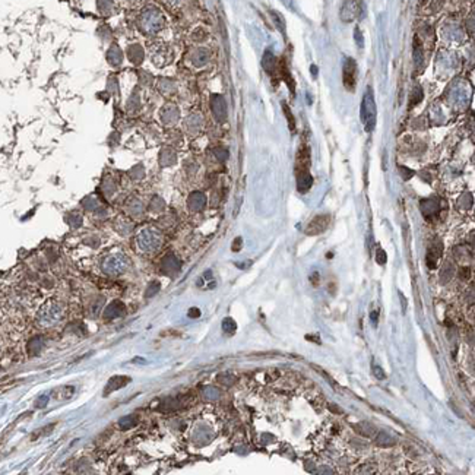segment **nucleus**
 Listing matches in <instances>:
<instances>
[{"instance_id":"obj_1","label":"nucleus","mask_w":475,"mask_h":475,"mask_svg":"<svg viewBox=\"0 0 475 475\" xmlns=\"http://www.w3.org/2000/svg\"><path fill=\"white\" fill-rule=\"evenodd\" d=\"M310 168V152L307 147H302L297 161H296V175H297V187L300 192H307L313 184V177L309 171Z\"/></svg>"},{"instance_id":"obj_2","label":"nucleus","mask_w":475,"mask_h":475,"mask_svg":"<svg viewBox=\"0 0 475 475\" xmlns=\"http://www.w3.org/2000/svg\"><path fill=\"white\" fill-rule=\"evenodd\" d=\"M376 116H377V108H376V101L371 88H367L363 101H361V122L364 125L366 132H371L376 126Z\"/></svg>"},{"instance_id":"obj_3","label":"nucleus","mask_w":475,"mask_h":475,"mask_svg":"<svg viewBox=\"0 0 475 475\" xmlns=\"http://www.w3.org/2000/svg\"><path fill=\"white\" fill-rule=\"evenodd\" d=\"M342 81H344V86L346 88V91H354L355 89V84H357V63L354 59H345L344 62V67H342Z\"/></svg>"},{"instance_id":"obj_4","label":"nucleus","mask_w":475,"mask_h":475,"mask_svg":"<svg viewBox=\"0 0 475 475\" xmlns=\"http://www.w3.org/2000/svg\"><path fill=\"white\" fill-rule=\"evenodd\" d=\"M141 25L147 32H157L162 25L161 13L155 9H150V10L144 12L142 18H141Z\"/></svg>"},{"instance_id":"obj_5","label":"nucleus","mask_w":475,"mask_h":475,"mask_svg":"<svg viewBox=\"0 0 475 475\" xmlns=\"http://www.w3.org/2000/svg\"><path fill=\"white\" fill-rule=\"evenodd\" d=\"M211 110L216 122L222 123L227 120V103L222 95L219 94L211 95Z\"/></svg>"},{"instance_id":"obj_6","label":"nucleus","mask_w":475,"mask_h":475,"mask_svg":"<svg viewBox=\"0 0 475 475\" xmlns=\"http://www.w3.org/2000/svg\"><path fill=\"white\" fill-rule=\"evenodd\" d=\"M329 221H330V216L329 215H317L312 219V222L309 224L306 233L309 236H317V234H322L327 230L329 227Z\"/></svg>"},{"instance_id":"obj_7","label":"nucleus","mask_w":475,"mask_h":475,"mask_svg":"<svg viewBox=\"0 0 475 475\" xmlns=\"http://www.w3.org/2000/svg\"><path fill=\"white\" fill-rule=\"evenodd\" d=\"M159 236L152 231V230H145L141 236H139V246L144 250H155L159 246Z\"/></svg>"},{"instance_id":"obj_8","label":"nucleus","mask_w":475,"mask_h":475,"mask_svg":"<svg viewBox=\"0 0 475 475\" xmlns=\"http://www.w3.org/2000/svg\"><path fill=\"white\" fill-rule=\"evenodd\" d=\"M420 206H421V212H423L424 218L432 219L433 216H436L440 212V199H437V197L424 199L420 202Z\"/></svg>"},{"instance_id":"obj_9","label":"nucleus","mask_w":475,"mask_h":475,"mask_svg":"<svg viewBox=\"0 0 475 475\" xmlns=\"http://www.w3.org/2000/svg\"><path fill=\"white\" fill-rule=\"evenodd\" d=\"M360 9H361V3H357L355 0H346L345 4H344V7H342V10H341V18H342V21H344V22H349V21H352V19L358 15Z\"/></svg>"},{"instance_id":"obj_10","label":"nucleus","mask_w":475,"mask_h":475,"mask_svg":"<svg viewBox=\"0 0 475 475\" xmlns=\"http://www.w3.org/2000/svg\"><path fill=\"white\" fill-rule=\"evenodd\" d=\"M442 252H443V247H442V243L440 241H437V244H433L429 249V253H427V265H429L430 269H434L437 266V262L442 258Z\"/></svg>"},{"instance_id":"obj_11","label":"nucleus","mask_w":475,"mask_h":475,"mask_svg":"<svg viewBox=\"0 0 475 475\" xmlns=\"http://www.w3.org/2000/svg\"><path fill=\"white\" fill-rule=\"evenodd\" d=\"M161 119L164 123L167 125H173L177 119H178V108L175 106H165L162 110H161Z\"/></svg>"},{"instance_id":"obj_12","label":"nucleus","mask_w":475,"mask_h":475,"mask_svg":"<svg viewBox=\"0 0 475 475\" xmlns=\"http://www.w3.org/2000/svg\"><path fill=\"white\" fill-rule=\"evenodd\" d=\"M187 203H189V208H190L192 211H200V209H203V206L206 205V197H205L203 193H200V192H194V193H192V194L189 196Z\"/></svg>"},{"instance_id":"obj_13","label":"nucleus","mask_w":475,"mask_h":475,"mask_svg":"<svg viewBox=\"0 0 475 475\" xmlns=\"http://www.w3.org/2000/svg\"><path fill=\"white\" fill-rule=\"evenodd\" d=\"M263 69H265L271 76H274V75H275V70L278 69V66H277V60H275V56H274L271 51H266L265 56H263Z\"/></svg>"},{"instance_id":"obj_14","label":"nucleus","mask_w":475,"mask_h":475,"mask_svg":"<svg viewBox=\"0 0 475 475\" xmlns=\"http://www.w3.org/2000/svg\"><path fill=\"white\" fill-rule=\"evenodd\" d=\"M208 60H209V53H208V50H205V48H199V50H196V51L193 53V56H192V62H193V65H194L196 67H200V66L206 65Z\"/></svg>"},{"instance_id":"obj_15","label":"nucleus","mask_w":475,"mask_h":475,"mask_svg":"<svg viewBox=\"0 0 475 475\" xmlns=\"http://www.w3.org/2000/svg\"><path fill=\"white\" fill-rule=\"evenodd\" d=\"M128 56H129V60L135 65H139L144 59V51L139 45H132L129 47L128 50Z\"/></svg>"},{"instance_id":"obj_16","label":"nucleus","mask_w":475,"mask_h":475,"mask_svg":"<svg viewBox=\"0 0 475 475\" xmlns=\"http://www.w3.org/2000/svg\"><path fill=\"white\" fill-rule=\"evenodd\" d=\"M376 443H377L379 446H393V445L396 443V440H395V437L390 436L389 433H386V432H380V433L377 434V437H376Z\"/></svg>"},{"instance_id":"obj_17","label":"nucleus","mask_w":475,"mask_h":475,"mask_svg":"<svg viewBox=\"0 0 475 475\" xmlns=\"http://www.w3.org/2000/svg\"><path fill=\"white\" fill-rule=\"evenodd\" d=\"M107 59H108V63H110L111 66H114V67H119V66L122 65L123 56H122L120 50H119L117 47H114V50H113V48L110 50V53H108Z\"/></svg>"},{"instance_id":"obj_18","label":"nucleus","mask_w":475,"mask_h":475,"mask_svg":"<svg viewBox=\"0 0 475 475\" xmlns=\"http://www.w3.org/2000/svg\"><path fill=\"white\" fill-rule=\"evenodd\" d=\"M139 106H141V98H139V94L135 91V92L129 97V100H128V103H126V110H128L129 113H135V111L139 108Z\"/></svg>"},{"instance_id":"obj_19","label":"nucleus","mask_w":475,"mask_h":475,"mask_svg":"<svg viewBox=\"0 0 475 475\" xmlns=\"http://www.w3.org/2000/svg\"><path fill=\"white\" fill-rule=\"evenodd\" d=\"M355 430L364 436H373V433H376V429L368 423H360L358 426H355Z\"/></svg>"},{"instance_id":"obj_20","label":"nucleus","mask_w":475,"mask_h":475,"mask_svg":"<svg viewBox=\"0 0 475 475\" xmlns=\"http://www.w3.org/2000/svg\"><path fill=\"white\" fill-rule=\"evenodd\" d=\"M174 161H175V154H174L171 150L165 148V150L161 151V164H162V165H170V164H173Z\"/></svg>"},{"instance_id":"obj_21","label":"nucleus","mask_w":475,"mask_h":475,"mask_svg":"<svg viewBox=\"0 0 475 475\" xmlns=\"http://www.w3.org/2000/svg\"><path fill=\"white\" fill-rule=\"evenodd\" d=\"M162 268L167 271V269H174V271H178V268H180V263L177 262V259L174 258V256H167L165 259H164V262H162Z\"/></svg>"},{"instance_id":"obj_22","label":"nucleus","mask_w":475,"mask_h":475,"mask_svg":"<svg viewBox=\"0 0 475 475\" xmlns=\"http://www.w3.org/2000/svg\"><path fill=\"white\" fill-rule=\"evenodd\" d=\"M236 327H237V324H236V322H234L231 317L224 319V322H222V330H224L225 333L233 335V333L236 332Z\"/></svg>"},{"instance_id":"obj_23","label":"nucleus","mask_w":475,"mask_h":475,"mask_svg":"<svg viewBox=\"0 0 475 475\" xmlns=\"http://www.w3.org/2000/svg\"><path fill=\"white\" fill-rule=\"evenodd\" d=\"M414 59H415L417 66H420L421 62H423V50H421V47L418 44V38L417 37H415V43H414Z\"/></svg>"},{"instance_id":"obj_24","label":"nucleus","mask_w":475,"mask_h":475,"mask_svg":"<svg viewBox=\"0 0 475 475\" xmlns=\"http://www.w3.org/2000/svg\"><path fill=\"white\" fill-rule=\"evenodd\" d=\"M421 100H423V89H421L420 86H417V88L412 91V94H411V106H410V107L417 106Z\"/></svg>"},{"instance_id":"obj_25","label":"nucleus","mask_w":475,"mask_h":475,"mask_svg":"<svg viewBox=\"0 0 475 475\" xmlns=\"http://www.w3.org/2000/svg\"><path fill=\"white\" fill-rule=\"evenodd\" d=\"M282 107H284V111H285V116H287V120H288V126H290V129H291V130H296V120H294V116L291 114L290 107H288L285 103L282 104Z\"/></svg>"},{"instance_id":"obj_26","label":"nucleus","mask_w":475,"mask_h":475,"mask_svg":"<svg viewBox=\"0 0 475 475\" xmlns=\"http://www.w3.org/2000/svg\"><path fill=\"white\" fill-rule=\"evenodd\" d=\"M117 89H119V85H117L116 76H110L108 81H107V91L110 94H117Z\"/></svg>"},{"instance_id":"obj_27","label":"nucleus","mask_w":475,"mask_h":475,"mask_svg":"<svg viewBox=\"0 0 475 475\" xmlns=\"http://www.w3.org/2000/svg\"><path fill=\"white\" fill-rule=\"evenodd\" d=\"M386 260H388L386 252H385L383 249H377V252H376V262H377L379 265H385Z\"/></svg>"},{"instance_id":"obj_28","label":"nucleus","mask_w":475,"mask_h":475,"mask_svg":"<svg viewBox=\"0 0 475 475\" xmlns=\"http://www.w3.org/2000/svg\"><path fill=\"white\" fill-rule=\"evenodd\" d=\"M399 170H401V174H402V178L404 180H408V178H411L414 175V171L412 170H408V168H405L402 165H399Z\"/></svg>"},{"instance_id":"obj_29","label":"nucleus","mask_w":475,"mask_h":475,"mask_svg":"<svg viewBox=\"0 0 475 475\" xmlns=\"http://www.w3.org/2000/svg\"><path fill=\"white\" fill-rule=\"evenodd\" d=\"M373 373H374V376L379 379V380H383V379H386V373L379 367V366H374L373 367Z\"/></svg>"},{"instance_id":"obj_30","label":"nucleus","mask_w":475,"mask_h":475,"mask_svg":"<svg viewBox=\"0 0 475 475\" xmlns=\"http://www.w3.org/2000/svg\"><path fill=\"white\" fill-rule=\"evenodd\" d=\"M158 290H159V284L158 282H154V285H151V287L147 290V297H151V296L157 294Z\"/></svg>"},{"instance_id":"obj_31","label":"nucleus","mask_w":475,"mask_h":475,"mask_svg":"<svg viewBox=\"0 0 475 475\" xmlns=\"http://www.w3.org/2000/svg\"><path fill=\"white\" fill-rule=\"evenodd\" d=\"M215 155L221 159V161H225V159L228 158V152L225 150H215Z\"/></svg>"},{"instance_id":"obj_32","label":"nucleus","mask_w":475,"mask_h":475,"mask_svg":"<svg viewBox=\"0 0 475 475\" xmlns=\"http://www.w3.org/2000/svg\"><path fill=\"white\" fill-rule=\"evenodd\" d=\"M200 316V310L199 309H196V307H192L190 310H189V317H192V319H196V317H199Z\"/></svg>"},{"instance_id":"obj_33","label":"nucleus","mask_w":475,"mask_h":475,"mask_svg":"<svg viewBox=\"0 0 475 475\" xmlns=\"http://www.w3.org/2000/svg\"><path fill=\"white\" fill-rule=\"evenodd\" d=\"M355 40H357V44L360 47H363V38H361V34H360V29L358 28L355 29Z\"/></svg>"},{"instance_id":"obj_34","label":"nucleus","mask_w":475,"mask_h":475,"mask_svg":"<svg viewBox=\"0 0 475 475\" xmlns=\"http://www.w3.org/2000/svg\"><path fill=\"white\" fill-rule=\"evenodd\" d=\"M240 244H241V238H236V243H233V250H238L240 249Z\"/></svg>"},{"instance_id":"obj_35","label":"nucleus","mask_w":475,"mask_h":475,"mask_svg":"<svg viewBox=\"0 0 475 475\" xmlns=\"http://www.w3.org/2000/svg\"><path fill=\"white\" fill-rule=\"evenodd\" d=\"M461 277L465 280V278H470V269L468 268H464L462 269V272H461Z\"/></svg>"},{"instance_id":"obj_36","label":"nucleus","mask_w":475,"mask_h":475,"mask_svg":"<svg viewBox=\"0 0 475 475\" xmlns=\"http://www.w3.org/2000/svg\"><path fill=\"white\" fill-rule=\"evenodd\" d=\"M399 297H401V302H402V310L405 312V307H407V300H405V297L402 296V293H399Z\"/></svg>"},{"instance_id":"obj_37","label":"nucleus","mask_w":475,"mask_h":475,"mask_svg":"<svg viewBox=\"0 0 475 475\" xmlns=\"http://www.w3.org/2000/svg\"><path fill=\"white\" fill-rule=\"evenodd\" d=\"M377 315H379V313H377V310L371 312V320H373V323H374V324L377 323Z\"/></svg>"}]
</instances>
